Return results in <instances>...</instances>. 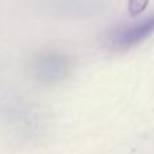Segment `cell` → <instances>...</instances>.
Instances as JSON below:
<instances>
[{"mask_svg": "<svg viewBox=\"0 0 154 154\" xmlns=\"http://www.w3.org/2000/svg\"><path fill=\"white\" fill-rule=\"evenodd\" d=\"M61 70H62V65L57 58H46L43 61L42 66H41V72L48 77L57 76Z\"/></svg>", "mask_w": 154, "mask_h": 154, "instance_id": "obj_2", "label": "cell"}, {"mask_svg": "<svg viewBox=\"0 0 154 154\" xmlns=\"http://www.w3.org/2000/svg\"><path fill=\"white\" fill-rule=\"evenodd\" d=\"M150 0H128V14L131 16H137L146 10Z\"/></svg>", "mask_w": 154, "mask_h": 154, "instance_id": "obj_3", "label": "cell"}, {"mask_svg": "<svg viewBox=\"0 0 154 154\" xmlns=\"http://www.w3.org/2000/svg\"><path fill=\"white\" fill-rule=\"evenodd\" d=\"M154 32V15L146 18L145 20H141L139 23L130 26L127 29H123L116 34V43L120 48H130L133 45H137L149 35Z\"/></svg>", "mask_w": 154, "mask_h": 154, "instance_id": "obj_1", "label": "cell"}]
</instances>
